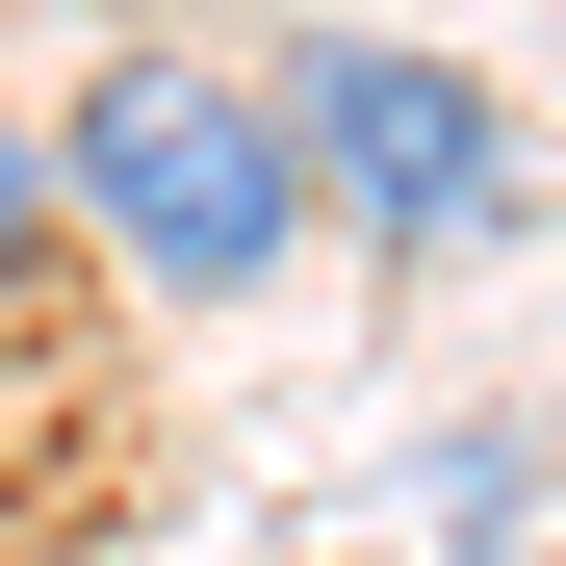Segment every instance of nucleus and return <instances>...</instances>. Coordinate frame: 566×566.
Instances as JSON below:
<instances>
[{"mask_svg":"<svg viewBox=\"0 0 566 566\" xmlns=\"http://www.w3.org/2000/svg\"><path fill=\"white\" fill-rule=\"evenodd\" d=\"M52 207H77V258H104V283H155V310H258L283 232H310L283 77L207 52V27H129V52L52 104Z\"/></svg>","mask_w":566,"mask_h":566,"instance_id":"f257e3e1","label":"nucleus"},{"mask_svg":"<svg viewBox=\"0 0 566 566\" xmlns=\"http://www.w3.org/2000/svg\"><path fill=\"white\" fill-rule=\"evenodd\" d=\"M52 258H77V207H52V155H27V129H0V310H27Z\"/></svg>","mask_w":566,"mask_h":566,"instance_id":"7ed1b4c3","label":"nucleus"},{"mask_svg":"<svg viewBox=\"0 0 566 566\" xmlns=\"http://www.w3.org/2000/svg\"><path fill=\"white\" fill-rule=\"evenodd\" d=\"M258 77H283V155H310V232H360V258H515L541 232L515 77H463L412 27H310V52H258Z\"/></svg>","mask_w":566,"mask_h":566,"instance_id":"f03ea898","label":"nucleus"}]
</instances>
